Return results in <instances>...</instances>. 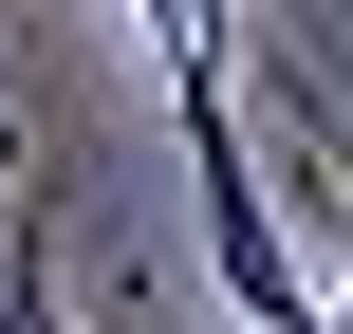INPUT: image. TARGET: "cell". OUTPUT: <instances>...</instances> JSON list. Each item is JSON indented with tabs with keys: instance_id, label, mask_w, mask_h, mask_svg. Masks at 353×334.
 <instances>
[{
	"instance_id": "1",
	"label": "cell",
	"mask_w": 353,
	"mask_h": 334,
	"mask_svg": "<svg viewBox=\"0 0 353 334\" xmlns=\"http://www.w3.org/2000/svg\"><path fill=\"white\" fill-rule=\"evenodd\" d=\"M130 19H149V56H168V112H186V186H205V260H223L242 334L316 316V279H298V242H279V205H261V149H242V112H223V19H242V0H130Z\"/></svg>"
},
{
	"instance_id": "3",
	"label": "cell",
	"mask_w": 353,
	"mask_h": 334,
	"mask_svg": "<svg viewBox=\"0 0 353 334\" xmlns=\"http://www.w3.org/2000/svg\"><path fill=\"white\" fill-rule=\"evenodd\" d=\"M279 334H353V298H316V316H279Z\"/></svg>"
},
{
	"instance_id": "2",
	"label": "cell",
	"mask_w": 353,
	"mask_h": 334,
	"mask_svg": "<svg viewBox=\"0 0 353 334\" xmlns=\"http://www.w3.org/2000/svg\"><path fill=\"white\" fill-rule=\"evenodd\" d=\"M0 334H74L56 316V205L19 186V223H0Z\"/></svg>"
}]
</instances>
